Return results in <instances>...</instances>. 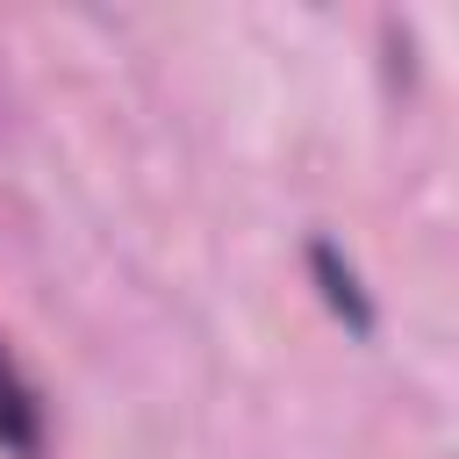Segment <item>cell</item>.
Wrapping results in <instances>:
<instances>
[{
  "label": "cell",
  "mask_w": 459,
  "mask_h": 459,
  "mask_svg": "<svg viewBox=\"0 0 459 459\" xmlns=\"http://www.w3.org/2000/svg\"><path fill=\"white\" fill-rule=\"evenodd\" d=\"M0 445H14V452H29V445H36V409H29L22 380L7 373V359H0Z\"/></svg>",
  "instance_id": "cell-2"
},
{
  "label": "cell",
  "mask_w": 459,
  "mask_h": 459,
  "mask_svg": "<svg viewBox=\"0 0 459 459\" xmlns=\"http://www.w3.org/2000/svg\"><path fill=\"white\" fill-rule=\"evenodd\" d=\"M308 273H316V287H323V301H330V316H344V330H373V301L359 294V273L337 258V244H308Z\"/></svg>",
  "instance_id": "cell-1"
}]
</instances>
